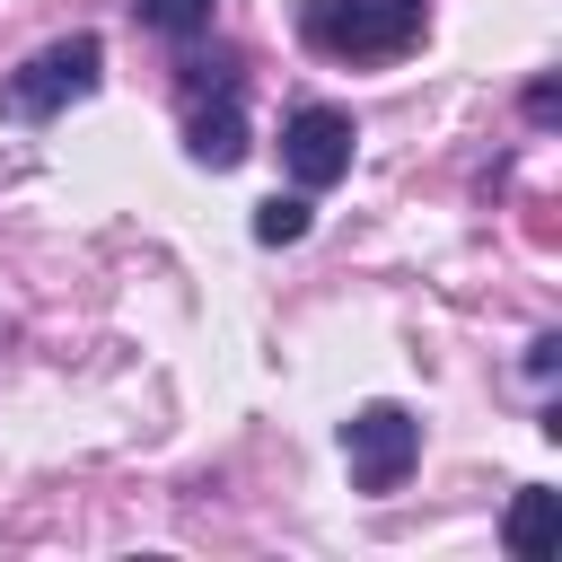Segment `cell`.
Instances as JSON below:
<instances>
[{"label": "cell", "mask_w": 562, "mask_h": 562, "mask_svg": "<svg viewBox=\"0 0 562 562\" xmlns=\"http://www.w3.org/2000/svg\"><path fill=\"white\" fill-rule=\"evenodd\" d=\"M430 26V0H299V44L325 61H404Z\"/></svg>", "instance_id": "1"}, {"label": "cell", "mask_w": 562, "mask_h": 562, "mask_svg": "<svg viewBox=\"0 0 562 562\" xmlns=\"http://www.w3.org/2000/svg\"><path fill=\"white\" fill-rule=\"evenodd\" d=\"M176 114H184V158L211 167V176H228L255 149L246 140V79H237V61H184Z\"/></svg>", "instance_id": "2"}, {"label": "cell", "mask_w": 562, "mask_h": 562, "mask_svg": "<svg viewBox=\"0 0 562 562\" xmlns=\"http://www.w3.org/2000/svg\"><path fill=\"white\" fill-rule=\"evenodd\" d=\"M97 79H105V44H97V35H61V44L26 53V61L0 79V123H53V114H70L79 97H97Z\"/></svg>", "instance_id": "3"}, {"label": "cell", "mask_w": 562, "mask_h": 562, "mask_svg": "<svg viewBox=\"0 0 562 562\" xmlns=\"http://www.w3.org/2000/svg\"><path fill=\"white\" fill-rule=\"evenodd\" d=\"M342 465H351V492H395L422 465V422L404 404H360L342 422Z\"/></svg>", "instance_id": "4"}, {"label": "cell", "mask_w": 562, "mask_h": 562, "mask_svg": "<svg viewBox=\"0 0 562 562\" xmlns=\"http://www.w3.org/2000/svg\"><path fill=\"white\" fill-rule=\"evenodd\" d=\"M351 114L342 105H290L281 114V167H290V184L299 193H325V184H342L351 176Z\"/></svg>", "instance_id": "5"}, {"label": "cell", "mask_w": 562, "mask_h": 562, "mask_svg": "<svg viewBox=\"0 0 562 562\" xmlns=\"http://www.w3.org/2000/svg\"><path fill=\"white\" fill-rule=\"evenodd\" d=\"M501 544H509L518 562H544V553H553V492H544V483H518V501H509V527H501Z\"/></svg>", "instance_id": "6"}, {"label": "cell", "mask_w": 562, "mask_h": 562, "mask_svg": "<svg viewBox=\"0 0 562 562\" xmlns=\"http://www.w3.org/2000/svg\"><path fill=\"white\" fill-rule=\"evenodd\" d=\"M211 9H220V0H132V18H140L149 35H167V44L211 35Z\"/></svg>", "instance_id": "7"}, {"label": "cell", "mask_w": 562, "mask_h": 562, "mask_svg": "<svg viewBox=\"0 0 562 562\" xmlns=\"http://www.w3.org/2000/svg\"><path fill=\"white\" fill-rule=\"evenodd\" d=\"M255 237H263V246H299V237H307V193H272V202L255 211Z\"/></svg>", "instance_id": "8"}, {"label": "cell", "mask_w": 562, "mask_h": 562, "mask_svg": "<svg viewBox=\"0 0 562 562\" xmlns=\"http://www.w3.org/2000/svg\"><path fill=\"white\" fill-rule=\"evenodd\" d=\"M518 114H527L536 132H553V123H562V88H553V79H527V97H518Z\"/></svg>", "instance_id": "9"}, {"label": "cell", "mask_w": 562, "mask_h": 562, "mask_svg": "<svg viewBox=\"0 0 562 562\" xmlns=\"http://www.w3.org/2000/svg\"><path fill=\"white\" fill-rule=\"evenodd\" d=\"M553 369H562V334H536V342H527V378L553 386Z\"/></svg>", "instance_id": "10"}]
</instances>
